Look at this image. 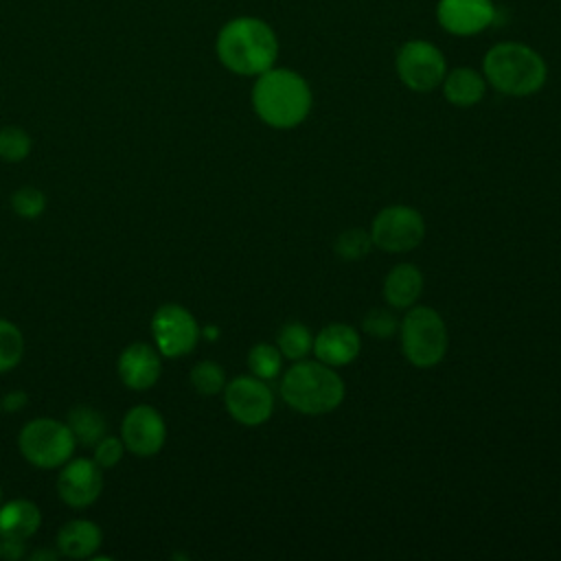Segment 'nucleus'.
<instances>
[{"mask_svg": "<svg viewBox=\"0 0 561 561\" xmlns=\"http://www.w3.org/2000/svg\"><path fill=\"white\" fill-rule=\"evenodd\" d=\"M344 381L333 366L298 359L280 381L283 401L302 414H327L344 399Z\"/></svg>", "mask_w": 561, "mask_h": 561, "instance_id": "20e7f679", "label": "nucleus"}, {"mask_svg": "<svg viewBox=\"0 0 561 561\" xmlns=\"http://www.w3.org/2000/svg\"><path fill=\"white\" fill-rule=\"evenodd\" d=\"M394 68L408 90L432 92L447 75V59L430 39H408L397 50Z\"/></svg>", "mask_w": 561, "mask_h": 561, "instance_id": "0eeeda50", "label": "nucleus"}, {"mask_svg": "<svg viewBox=\"0 0 561 561\" xmlns=\"http://www.w3.org/2000/svg\"><path fill=\"white\" fill-rule=\"evenodd\" d=\"M313 94L307 79L289 68H270L252 85L256 116L274 129L298 127L311 112Z\"/></svg>", "mask_w": 561, "mask_h": 561, "instance_id": "f03ea898", "label": "nucleus"}, {"mask_svg": "<svg viewBox=\"0 0 561 561\" xmlns=\"http://www.w3.org/2000/svg\"><path fill=\"white\" fill-rule=\"evenodd\" d=\"M436 20L443 31L456 37H471L486 31L495 20L493 0H438Z\"/></svg>", "mask_w": 561, "mask_h": 561, "instance_id": "f8f14e48", "label": "nucleus"}, {"mask_svg": "<svg viewBox=\"0 0 561 561\" xmlns=\"http://www.w3.org/2000/svg\"><path fill=\"white\" fill-rule=\"evenodd\" d=\"M101 528L90 519L66 522L57 533V550L68 559H88L101 546Z\"/></svg>", "mask_w": 561, "mask_h": 561, "instance_id": "f3484780", "label": "nucleus"}, {"mask_svg": "<svg viewBox=\"0 0 561 561\" xmlns=\"http://www.w3.org/2000/svg\"><path fill=\"white\" fill-rule=\"evenodd\" d=\"M151 335L160 355L182 357L195 348L202 331L186 307L169 302L156 309L151 318Z\"/></svg>", "mask_w": 561, "mask_h": 561, "instance_id": "1a4fd4ad", "label": "nucleus"}, {"mask_svg": "<svg viewBox=\"0 0 561 561\" xmlns=\"http://www.w3.org/2000/svg\"><path fill=\"white\" fill-rule=\"evenodd\" d=\"M75 445L77 440L70 427L48 416L28 421L18 436V447L22 456L39 469H53L68 462Z\"/></svg>", "mask_w": 561, "mask_h": 561, "instance_id": "423d86ee", "label": "nucleus"}, {"mask_svg": "<svg viewBox=\"0 0 561 561\" xmlns=\"http://www.w3.org/2000/svg\"><path fill=\"white\" fill-rule=\"evenodd\" d=\"M0 497H2V489H0Z\"/></svg>", "mask_w": 561, "mask_h": 561, "instance_id": "473e14b6", "label": "nucleus"}, {"mask_svg": "<svg viewBox=\"0 0 561 561\" xmlns=\"http://www.w3.org/2000/svg\"><path fill=\"white\" fill-rule=\"evenodd\" d=\"M362 329H364V333H368L370 337L386 340V337H390V335L399 329V322H397V318L392 316V311L377 307V309H370V311L364 316Z\"/></svg>", "mask_w": 561, "mask_h": 561, "instance_id": "cd10ccee", "label": "nucleus"}, {"mask_svg": "<svg viewBox=\"0 0 561 561\" xmlns=\"http://www.w3.org/2000/svg\"><path fill=\"white\" fill-rule=\"evenodd\" d=\"M103 489V473L94 460L75 458L64 462L57 478L59 497L72 508H85L96 502Z\"/></svg>", "mask_w": 561, "mask_h": 561, "instance_id": "ddd939ff", "label": "nucleus"}, {"mask_svg": "<svg viewBox=\"0 0 561 561\" xmlns=\"http://www.w3.org/2000/svg\"><path fill=\"white\" fill-rule=\"evenodd\" d=\"M191 386L195 388V392L199 394H217V392H224V386H226V373L224 368L217 364V362H210V359H204V362H197L193 368H191Z\"/></svg>", "mask_w": 561, "mask_h": 561, "instance_id": "5701e85b", "label": "nucleus"}, {"mask_svg": "<svg viewBox=\"0 0 561 561\" xmlns=\"http://www.w3.org/2000/svg\"><path fill=\"white\" fill-rule=\"evenodd\" d=\"M123 440L116 438V436H103L94 443V462L101 467V469H110L114 465L121 462L123 458Z\"/></svg>", "mask_w": 561, "mask_h": 561, "instance_id": "c85d7f7f", "label": "nucleus"}, {"mask_svg": "<svg viewBox=\"0 0 561 561\" xmlns=\"http://www.w3.org/2000/svg\"><path fill=\"white\" fill-rule=\"evenodd\" d=\"M423 291V274L412 263L394 265L383 280V298L394 309H410Z\"/></svg>", "mask_w": 561, "mask_h": 561, "instance_id": "6ab92c4d", "label": "nucleus"}, {"mask_svg": "<svg viewBox=\"0 0 561 561\" xmlns=\"http://www.w3.org/2000/svg\"><path fill=\"white\" fill-rule=\"evenodd\" d=\"M482 75L491 88L506 96H530L548 79L543 57L524 42L493 44L482 59Z\"/></svg>", "mask_w": 561, "mask_h": 561, "instance_id": "7ed1b4c3", "label": "nucleus"}, {"mask_svg": "<svg viewBox=\"0 0 561 561\" xmlns=\"http://www.w3.org/2000/svg\"><path fill=\"white\" fill-rule=\"evenodd\" d=\"M24 353V337L20 329L9 322L0 320V373L15 368Z\"/></svg>", "mask_w": 561, "mask_h": 561, "instance_id": "b1692460", "label": "nucleus"}, {"mask_svg": "<svg viewBox=\"0 0 561 561\" xmlns=\"http://www.w3.org/2000/svg\"><path fill=\"white\" fill-rule=\"evenodd\" d=\"M31 136L18 127V125H7L0 129V158L4 162H22L31 153Z\"/></svg>", "mask_w": 561, "mask_h": 561, "instance_id": "393cba45", "label": "nucleus"}, {"mask_svg": "<svg viewBox=\"0 0 561 561\" xmlns=\"http://www.w3.org/2000/svg\"><path fill=\"white\" fill-rule=\"evenodd\" d=\"M373 245L386 252H410L425 237V221L421 213L405 204L381 208L370 224Z\"/></svg>", "mask_w": 561, "mask_h": 561, "instance_id": "6e6552de", "label": "nucleus"}, {"mask_svg": "<svg viewBox=\"0 0 561 561\" xmlns=\"http://www.w3.org/2000/svg\"><path fill=\"white\" fill-rule=\"evenodd\" d=\"M362 348V340L355 327L346 322H331L320 329V333L313 337V355L316 359L337 368L351 364Z\"/></svg>", "mask_w": 561, "mask_h": 561, "instance_id": "4468645a", "label": "nucleus"}, {"mask_svg": "<svg viewBox=\"0 0 561 561\" xmlns=\"http://www.w3.org/2000/svg\"><path fill=\"white\" fill-rule=\"evenodd\" d=\"M116 370L127 388L149 390L158 381L162 370L160 353L145 342H134L118 355Z\"/></svg>", "mask_w": 561, "mask_h": 561, "instance_id": "2eb2a0df", "label": "nucleus"}, {"mask_svg": "<svg viewBox=\"0 0 561 561\" xmlns=\"http://www.w3.org/2000/svg\"><path fill=\"white\" fill-rule=\"evenodd\" d=\"M370 248H373L370 232H366L362 228H348V230L340 232L335 239V254L346 261L364 259L370 252Z\"/></svg>", "mask_w": 561, "mask_h": 561, "instance_id": "a878e982", "label": "nucleus"}, {"mask_svg": "<svg viewBox=\"0 0 561 561\" xmlns=\"http://www.w3.org/2000/svg\"><path fill=\"white\" fill-rule=\"evenodd\" d=\"M215 53L224 68L241 77H259L278 57V37L272 24L254 15L228 20L215 39Z\"/></svg>", "mask_w": 561, "mask_h": 561, "instance_id": "f257e3e1", "label": "nucleus"}, {"mask_svg": "<svg viewBox=\"0 0 561 561\" xmlns=\"http://www.w3.org/2000/svg\"><path fill=\"white\" fill-rule=\"evenodd\" d=\"M283 353L278 351V346L274 344H267V342H261V344H254L248 353V368L254 377L267 381V379H274L280 368H283Z\"/></svg>", "mask_w": 561, "mask_h": 561, "instance_id": "4be33fe9", "label": "nucleus"}, {"mask_svg": "<svg viewBox=\"0 0 561 561\" xmlns=\"http://www.w3.org/2000/svg\"><path fill=\"white\" fill-rule=\"evenodd\" d=\"M204 335H206L208 340H215V337H217V329H215V327H206V329H204Z\"/></svg>", "mask_w": 561, "mask_h": 561, "instance_id": "7c9ffc66", "label": "nucleus"}, {"mask_svg": "<svg viewBox=\"0 0 561 561\" xmlns=\"http://www.w3.org/2000/svg\"><path fill=\"white\" fill-rule=\"evenodd\" d=\"M11 208L24 219H35L46 208V195L35 186H22L11 195Z\"/></svg>", "mask_w": 561, "mask_h": 561, "instance_id": "bb28decb", "label": "nucleus"}, {"mask_svg": "<svg viewBox=\"0 0 561 561\" xmlns=\"http://www.w3.org/2000/svg\"><path fill=\"white\" fill-rule=\"evenodd\" d=\"M66 425L70 427L72 436L81 445H94L99 438L105 436V419L90 405H77L68 412Z\"/></svg>", "mask_w": 561, "mask_h": 561, "instance_id": "aec40b11", "label": "nucleus"}, {"mask_svg": "<svg viewBox=\"0 0 561 561\" xmlns=\"http://www.w3.org/2000/svg\"><path fill=\"white\" fill-rule=\"evenodd\" d=\"M28 403V394L24 390H11L0 399V410L2 412H18Z\"/></svg>", "mask_w": 561, "mask_h": 561, "instance_id": "c756f323", "label": "nucleus"}, {"mask_svg": "<svg viewBox=\"0 0 561 561\" xmlns=\"http://www.w3.org/2000/svg\"><path fill=\"white\" fill-rule=\"evenodd\" d=\"M42 513L31 500H11L0 506V539L26 543L37 533Z\"/></svg>", "mask_w": 561, "mask_h": 561, "instance_id": "dca6fc26", "label": "nucleus"}, {"mask_svg": "<svg viewBox=\"0 0 561 561\" xmlns=\"http://www.w3.org/2000/svg\"><path fill=\"white\" fill-rule=\"evenodd\" d=\"M224 403L230 416L241 425H263L274 412V394L270 386L254 377L241 375L224 386Z\"/></svg>", "mask_w": 561, "mask_h": 561, "instance_id": "9d476101", "label": "nucleus"}, {"mask_svg": "<svg viewBox=\"0 0 561 561\" xmlns=\"http://www.w3.org/2000/svg\"><path fill=\"white\" fill-rule=\"evenodd\" d=\"M123 445L142 458L158 454L167 440V425L162 414L151 405L131 408L121 423Z\"/></svg>", "mask_w": 561, "mask_h": 561, "instance_id": "9b49d317", "label": "nucleus"}, {"mask_svg": "<svg viewBox=\"0 0 561 561\" xmlns=\"http://www.w3.org/2000/svg\"><path fill=\"white\" fill-rule=\"evenodd\" d=\"M401 351L405 359L416 368H432L436 366L449 344L447 327L440 318V313L432 307H412L401 324Z\"/></svg>", "mask_w": 561, "mask_h": 561, "instance_id": "39448f33", "label": "nucleus"}, {"mask_svg": "<svg viewBox=\"0 0 561 561\" xmlns=\"http://www.w3.org/2000/svg\"><path fill=\"white\" fill-rule=\"evenodd\" d=\"M276 346L283 353V357L298 362V359H305L313 351V335H311L309 327H305L300 322H289L278 331Z\"/></svg>", "mask_w": 561, "mask_h": 561, "instance_id": "412c9836", "label": "nucleus"}, {"mask_svg": "<svg viewBox=\"0 0 561 561\" xmlns=\"http://www.w3.org/2000/svg\"><path fill=\"white\" fill-rule=\"evenodd\" d=\"M39 557H48V559H55L57 554H55V552H35V554H33V559H39Z\"/></svg>", "mask_w": 561, "mask_h": 561, "instance_id": "2f4dec72", "label": "nucleus"}, {"mask_svg": "<svg viewBox=\"0 0 561 561\" xmlns=\"http://www.w3.org/2000/svg\"><path fill=\"white\" fill-rule=\"evenodd\" d=\"M445 99L456 107H471L484 99L486 79L482 72L469 66H458L449 70L440 83Z\"/></svg>", "mask_w": 561, "mask_h": 561, "instance_id": "a211bd4d", "label": "nucleus"}]
</instances>
